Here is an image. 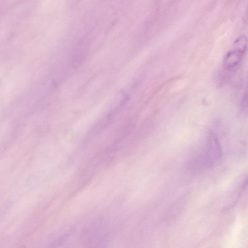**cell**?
I'll return each mask as SVG.
<instances>
[{"instance_id": "obj_1", "label": "cell", "mask_w": 248, "mask_h": 248, "mask_svg": "<svg viewBox=\"0 0 248 248\" xmlns=\"http://www.w3.org/2000/svg\"><path fill=\"white\" fill-rule=\"evenodd\" d=\"M248 46L247 37L242 35L234 42L231 50L225 57L223 66L228 71H234L239 67Z\"/></svg>"}, {"instance_id": "obj_2", "label": "cell", "mask_w": 248, "mask_h": 248, "mask_svg": "<svg viewBox=\"0 0 248 248\" xmlns=\"http://www.w3.org/2000/svg\"><path fill=\"white\" fill-rule=\"evenodd\" d=\"M241 107L243 111L248 112V85L244 93L241 102Z\"/></svg>"}]
</instances>
